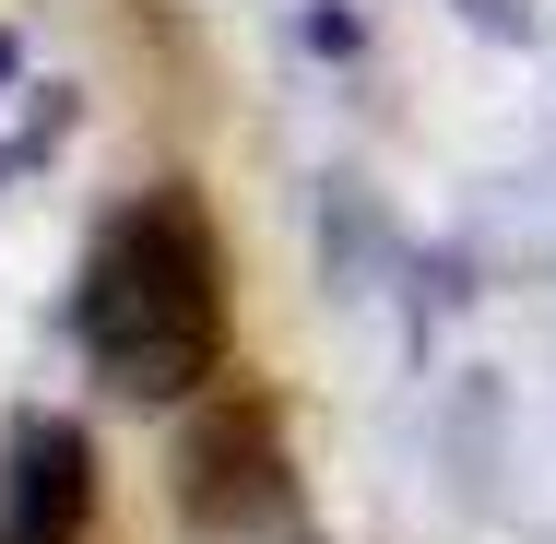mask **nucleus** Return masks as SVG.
Returning <instances> with one entry per match:
<instances>
[{
	"label": "nucleus",
	"mask_w": 556,
	"mask_h": 544,
	"mask_svg": "<svg viewBox=\"0 0 556 544\" xmlns=\"http://www.w3.org/2000/svg\"><path fill=\"white\" fill-rule=\"evenodd\" d=\"M462 12H473V24H485V36H509V48H521V36H533V12H521V0H462Z\"/></svg>",
	"instance_id": "4"
},
{
	"label": "nucleus",
	"mask_w": 556,
	"mask_h": 544,
	"mask_svg": "<svg viewBox=\"0 0 556 544\" xmlns=\"http://www.w3.org/2000/svg\"><path fill=\"white\" fill-rule=\"evenodd\" d=\"M0 166H12V142H0Z\"/></svg>",
	"instance_id": "6"
},
{
	"label": "nucleus",
	"mask_w": 556,
	"mask_h": 544,
	"mask_svg": "<svg viewBox=\"0 0 556 544\" xmlns=\"http://www.w3.org/2000/svg\"><path fill=\"white\" fill-rule=\"evenodd\" d=\"M0 84H12V36H0Z\"/></svg>",
	"instance_id": "5"
},
{
	"label": "nucleus",
	"mask_w": 556,
	"mask_h": 544,
	"mask_svg": "<svg viewBox=\"0 0 556 544\" xmlns=\"http://www.w3.org/2000/svg\"><path fill=\"white\" fill-rule=\"evenodd\" d=\"M96 521V450L72 415H24L0 438V544H84Z\"/></svg>",
	"instance_id": "3"
},
{
	"label": "nucleus",
	"mask_w": 556,
	"mask_h": 544,
	"mask_svg": "<svg viewBox=\"0 0 556 544\" xmlns=\"http://www.w3.org/2000/svg\"><path fill=\"white\" fill-rule=\"evenodd\" d=\"M72 331L118 403H190L225 367V249L190 190H142L96 225Z\"/></svg>",
	"instance_id": "1"
},
{
	"label": "nucleus",
	"mask_w": 556,
	"mask_h": 544,
	"mask_svg": "<svg viewBox=\"0 0 556 544\" xmlns=\"http://www.w3.org/2000/svg\"><path fill=\"white\" fill-rule=\"evenodd\" d=\"M178 509H190L202 533H249V521L285 509V438H273V415H261L249 391L190 427V450H178Z\"/></svg>",
	"instance_id": "2"
}]
</instances>
